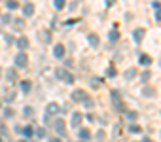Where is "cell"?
Instances as JSON below:
<instances>
[{"label": "cell", "mask_w": 161, "mask_h": 142, "mask_svg": "<svg viewBox=\"0 0 161 142\" xmlns=\"http://www.w3.org/2000/svg\"><path fill=\"white\" fill-rule=\"evenodd\" d=\"M6 78H8V82H15L17 80V72H15V70H8V74H6Z\"/></svg>", "instance_id": "2e32d148"}, {"label": "cell", "mask_w": 161, "mask_h": 142, "mask_svg": "<svg viewBox=\"0 0 161 142\" xmlns=\"http://www.w3.org/2000/svg\"><path fill=\"white\" fill-rule=\"evenodd\" d=\"M114 2H116V0H106V4H108V6H112Z\"/></svg>", "instance_id": "d590c367"}, {"label": "cell", "mask_w": 161, "mask_h": 142, "mask_svg": "<svg viewBox=\"0 0 161 142\" xmlns=\"http://www.w3.org/2000/svg\"><path fill=\"white\" fill-rule=\"evenodd\" d=\"M135 74H137V70H135V68H129L127 72H125V78H127V80H131V78L135 76Z\"/></svg>", "instance_id": "7402d4cb"}, {"label": "cell", "mask_w": 161, "mask_h": 142, "mask_svg": "<svg viewBox=\"0 0 161 142\" xmlns=\"http://www.w3.org/2000/svg\"><path fill=\"white\" fill-rule=\"evenodd\" d=\"M82 104L85 106V108H89V110L93 108V101H91V98H87V101H85V102H82Z\"/></svg>", "instance_id": "4316f807"}, {"label": "cell", "mask_w": 161, "mask_h": 142, "mask_svg": "<svg viewBox=\"0 0 161 142\" xmlns=\"http://www.w3.org/2000/svg\"><path fill=\"white\" fill-rule=\"evenodd\" d=\"M140 65H152V57H148V55H140Z\"/></svg>", "instance_id": "d6986e66"}, {"label": "cell", "mask_w": 161, "mask_h": 142, "mask_svg": "<svg viewBox=\"0 0 161 142\" xmlns=\"http://www.w3.org/2000/svg\"><path fill=\"white\" fill-rule=\"evenodd\" d=\"M4 116H6V118H11V116H13V110H11V108H8V110L4 112Z\"/></svg>", "instance_id": "f546056e"}, {"label": "cell", "mask_w": 161, "mask_h": 142, "mask_svg": "<svg viewBox=\"0 0 161 142\" xmlns=\"http://www.w3.org/2000/svg\"><path fill=\"white\" fill-rule=\"evenodd\" d=\"M87 93H85V91H83V89H76V91H72V101L74 102H85L87 101Z\"/></svg>", "instance_id": "7a4b0ae2"}, {"label": "cell", "mask_w": 161, "mask_h": 142, "mask_svg": "<svg viewBox=\"0 0 161 142\" xmlns=\"http://www.w3.org/2000/svg\"><path fill=\"white\" fill-rule=\"evenodd\" d=\"M55 129L59 131V134H66V133H65V121H63L61 118L57 119V121H55Z\"/></svg>", "instance_id": "8fae6325"}, {"label": "cell", "mask_w": 161, "mask_h": 142, "mask_svg": "<svg viewBox=\"0 0 161 142\" xmlns=\"http://www.w3.org/2000/svg\"><path fill=\"white\" fill-rule=\"evenodd\" d=\"M87 121L91 123V121H95V116H91V114H87Z\"/></svg>", "instance_id": "d6a6232c"}, {"label": "cell", "mask_w": 161, "mask_h": 142, "mask_svg": "<svg viewBox=\"0 0 161 142\" xmlns=\"http://www.w3.org/2000/svg\"><path fill=\"white\" fill-rule=\"evenodd\" d=\"M127 118L131 119V121H135V119L138 118V114H137V112H127Z\"/></svg>", "instance_id": "d4e9b609"}, {"label": "cell", "mask_w": 161, "mask_h": 142, "mask_svg": "<svg viewBox=\"0 0 161 142\" xmlns=\"http://www.w3.org/2000/svg\"><path fill=\"white\" fill-rule=\"evenodd\" d=\"M0 74H2V68H0Z\"/></svg>", "instance_id": "ab89813d"}, {"label": "cell", "mask_w": 161, "mask_h": 142, "mask_svg": "<svg viewBox=\"0 0 161 142\" xmlns=\"http://www.w3.org/2000/svg\"><path fill=\"white\" fill-rule=\"evenodd\" d=\"M78 134H80V138H82L83 142L91 138V133H89V129H80V133H78Z\"/></svg>", "instance_id": "7c38bea8"}, {"label": "cell", "mask_w": 161, "mask_h": 142, "mask_svg": "<svg viewBox=\"0 0 161 142\" xmlns=\"http://www.w3.org/2000/svg\"><path fill=\"white\" fill-rule=\"evenodd\" d=\"M129 133H140V127H138V125H131L129 127Z\"/></svg>", "instance_id": "484cf974"}, {"label": "cell", "mask_w": 161, "mask_h": 142, "mask_svg": "<svg viewBox=\"0 0 161 142\" xmlns=\"http://www.w3.org/2000/svg\"><path fill=\"white\" fill-rule=\"evenodd\" d=\"M55 76H57L59 80L66 82V83H74V74H70V72H68V70H65V68H59L57 72H55Z\"/></svg>", "instance_id": "6da1fadb"}, {"label": "cell", "mask_w": 161, "mask_h": 142, "mask_svg": "<svg viewBox=\"0 0 161 142\" xmlns=\"http://www.w3.org/2000/svg\"><path fill=\"white\" fill-rule=\"evenodd\" d=\"M2 21H4V23H8V21H11V17H10V15H4Z\"/></svg>", "instance_id": "836d02e7"}, {"label": "cell", "mask_w": 161, "mask_h": 142, "mask_svg": "<svg viewBox=\"0 0 161 142\" xmlns=\"http://www.w3.org/2000/svg\"><path fill=\"white\" fill-rule=\"evenodd\" d=\"M40 38H42L44 44H50V42H51V32L50 31H42L40 32Z\"/></svg>", "instance_id": "9c48e42d"}, {"label": "cell", "mask_w": 161, "mask_h": 142, "mask_svg": "<svg viewBox=\"0 0 161 142\" xmlns=\"http://www.w3.org/2000/svg\"><path fill=\"white\" fill-rule=\"evenodd\" d=\"M53 6L57 10H63V8H65V0H53Z\"/></svg>", "instance_id": "ffe728a7"}, {"label": "cell", "mask_w": 161, "mask_h": 142, "mask_svg": "<svg viewBox=\"0 0 161 142\" xmlns=\"http://www.w3.org/2000/svg\"><path fill=\"white\" fill-rule=\"evenodd\" d=\"M80 142H83V140H80Z\"/></svg>", "instance_id": "b9f144b4"}, {"label": "cell", "mask_w": 161, "mask_h": 142, "mask_svg": "<svg viewBox=\"0 0 161 142\" xmlns=\"http://www.w3.org/2000/svg\"><path fill=\"white\" fill-rule=\"evenodd\" d=\"M27 65H29V57H27L23 51H21V53H17V55H15V66L23 68V66H27Z\"/></svg>", "instance_id": "277c9868"}, {"label": "cell", "mask_w": 161, "mask_h": 142, "mask_svg": "<svg viewBox=\"0 0 161 142\" xmlns=\"http://www.w3.org/2000/svg\"><path fill=\"white\" fill-rule=\"evenodd\" d=\"M50 142H61L59 138H50Z\"/></svg>", "instance_id": "8d00e7d4"}, {"label": "cell", "mask_w": 161, "mask_h": 142, "mask_svg": "<svg viewBox=\"0 0 161 142\" xmlns=\"http://www.w3.org/2000/svg\"><path fill=\"white\" fill-rule=\"evenodd\" d=\"M156 17H157V21H161V10H159V11L156 13Z\"/></svg>", "instance_id": "e575fe53"}, {"label": "cell", "mask_w": 161, "mask_h": 142, "mask_svg": "<svg viewBox=\"0 0 161 142\" xmlns=\"http://www.w3.org/2000/svg\"><path fill=\"white\" fill-rule=\"evenodd\" d=\"M17 6H19V4L15 2V0H8V8H10V10H15Z\"/></svg>", "instance_id": "cb8c5ba5"}, {"label": "cell", "mask_w": 161, "mask_h": 142, "mask_svg": "<svg viewBox=\"0 0 161 142\" xmlns=\"http://www.w3.org/2000/svg\"><path fill=\"white\" fill-rule=\"evenodd\" d=\"M112 98H114V104H116V106L121 104V102H120V95H118V91H112Z\"/></svg>", "instance_id": "44dd1931"}, {"label": "cell", "mask_w": 161, "mask_h": 142, "mask_svg": "<svg viewBox=\"0 0 161 142\" xmlns=\"http://www.w3.org/2000/svg\"><path fill=\"white\" fill-rule=\"evenodd\" d=\"M21 133H23L25 137H29V138H31V137H32V127H31V125H27V127H23V129H21Z\"/></svg>", "instance_id": "ac0fdd59"}, {"label": "cell", "mask_w": 161, "mask_h": 142, "mask_svg": "<svg viewBox=\"0 0 161 142\" xmlns=\"http://www.w3.org/2000/svg\"><path fill=\"white\" fill-rule=\"evenodd\" d=\"M34 114V108H31V106H27L25 108V116H32Z\"/></svg>", "instance_id": "83f0119b"}, {"label": "cell", "mask_w": 161, "mask_h": 142, "mask_svg": "<svg viewBox=\"0 0 161 142\" xmlns=\"http://www.w3.org/2000/svg\"><path fill=\"white\" fill-rule=\"evenodd\" d=\"M74 23H78V19H68V21H66V23H65V25L68 27V25H74Z\"/></svg>", "instance_id": "1f68e13d"}, {"label": "cell", "mask_w": 161, "mask_h": 142, "mask_svg": "<svg viewBox=\"0 0 161 142\" xmlns=\"http://www.w3.org/2000/svg\"><path fill=\"white\" fill-rule=\"evenodd\" d=\"M23 27H25L23 19H13V28H15V31H23Z\"/></svg>", "instance_id": "4fadbf2b"}, {"label": "cell", "mask_w": 161, "mask_h": 142, "mask_svg": "<svg viewBox=\"0 0 161 142\" xmlns=\"http://www.w3.org/2000/svg\"><path fill=\"white\" fill-rule=\"evenodd\" d=\"M91 85H93V89H99L101 80H97V78H91Z\"/></svg>", "instance_id": "603a6c76"}, {"label": "cell", "mask_w": 161, "mask_h": 142, "mask_svg": "<svg viewBox=\"0 0 161 142\" xmlns=\"http://www.w3.org/2000/svg\"><path fill=\"white\" fill-rule=\"evenodd\" d=\"M80 123H82V114L80 112H74L72 114V119H70V125L72 127H80Z\"/></svg>", "instance_id": "8992f818"}, {"label": "cell", "mask_w": 161, "mask_h": 142, "mask_svg": "<svg viewBox=\"0 0 161 142\" xmlns=\"http://www.w3.org/2000/svg\"><path fill=\"white\" fill-rule=\"evenodd\" d=\"M53 53H55L57 59H63V57H65V46H63V44H57V46H55V49H53Z\"/></svg>", "instance_id": "52a82bcc"}, {"label": "cell", "mask_w": 161, "mask_h": 142, "mask_svg": "<svg viewBox=\"0 0 161 142\" xmlns=\"http://www.w3.org/2000/svg\"><path fill=\"white\" fill-rule=\"evenodd\" d=\"M19 142H27V140H19Z\"/></svg>", "instance_id": "f35d334b"}, {"label": "cell", "mask_w": 161, "mask_h": 142, "mask_svg": "<svg viewBox=\"0 0 161 142\" xmlns=\"http://www.w3.org/2000/svg\"><path fill=\"white\" fill-rule=\"evenodd\" d=\"M144 34H146V31H144V28H137V31L133 32V38H135V42H137V44H140V42H142Z\"/></svg>", "instance_id": "5b68a950"}, {"label": "cell", "mask_w": 161, "mask_h": 142, "mask_svg": "<svg viewBox=\"0 0 161 142\" xmlns=\"http://www.w3.org/2000/svg\"><path fill=\"white\" fill-rule=\"evenodd\" d=\"M59 112H61V106L57 102H50L46 106V116L47 118H51V116H55V114H59Z\"/></svg>", "instance_id": "3957f363"}, {"label": "cell", "mask_w": 161, "mask_h": 142, "mask_svg": "<svg viewBox=\"0 0 161 142\" xmlns=\"http://www.w3.org/2000/svg\"><path fill=\"white\" fill-rule=\"evenodd\" d=\"M142 142H152V140H150V138H144V140H142Z\"/></svg>", "instance_id": "74e56055"}, {"label": "cell", "mask_w": 161, "mask_h": 142, "mask_svg": "<svg viewBox=\"0 0 161 142\" xmlns=\"http://www.w3.org/2000/svg\"><path fill=\"white\" fill-rule=\"evenodd\" d=\"M108 40H110V42H118V40H120V32H118V31H112V32L108 34Z\"/></svg>", "instance_id": "e0dca14e"}, {"label": "cell", "mask_w": 161, "mask_h": 142, "mask_svg": "<svg viewBox=\"0 0 161 142\" xmlns=\"http://www.w3.org/2000/svg\"><path fill=\"white\" fill-rule=\"evenodd\" d=\"M0 142H2V138H0Z\"/></svg>", "instance_id": "60d3db41"}, {"label": "cell", "mask_w": 161, "mask_h": 142, "mask_svg": "<svg viewBox=\"0 0 161 142\" xmlns=\"http://www.w3.org/2000/svg\"><path fill=\"white\" fill-rule=\"evenodd\" d=\"M23 13H25V15H32V13H34V4H31V2H27L25 6H23Z\"/></svg>", "instance_id": "ba28073f"}, {"label": "cell", "mask_w": 161, "mask_h": 142, "mask_svg": "<svg viewBox=\"0 0 161 142\" xmlns=\"http://www.w3.org/2000/svg\"><path fill=\"white\" fill-rule=\"evenodd\" d=\"M87 40H89V44L93 46V47H97V46H99V36H97V34H89V36H87Z\"/></svg>", "instance_id": "5bb4252c"}, {"label": "cell", "mask_w": 161, "mask_h": 142, "mask_svg": "<svg viewBox=\"0 0 161 142\" xmlns=\"http://www.w3.org/2000/svg\"><path fill=\"white\" fill-rule=\"evenodd\" d=\"M31 87H32V83H31L29 80H23V82H21V89H23L25 93H29V91H31Z\"/></svg>", "instance_id": "9a60e30c"}, {"label": "cell", "mask_w": 161, "mask_h": 142, "mask_svg": "<svg viewBox=\"0 0 161 142\" xmlns=\"http://www.w3.org/2000/svg\"><path fill=\"white\" fill-rule=\"evenodd\" d=\"M36 134H38V137H44V134H46V129H42V127H40V129H36Z\"/></svg>", "instance_id": "4dcf8cb0"}, {"label": "cell", "mask_w": 161, "mask_h": 142, "mask_svg": "<svg viewBox=\"0 0 161 142\" xmlns=\"http://www.w3.org/2000/svg\"><path fill=\"white\" fill-rule=\"evenodd\" d=\"M106 74H108L110 78H114V76H116V68H114V66H110V68H108V72H106Z\"/></svg>", "instance_id": "f1b7e54d"}, {"label": "cell", "mask_w": 161, "mask_h": 142, "mask_svg": "<svg viewBox=\"0 0 161 142\" xmlns=\"http://www.w3.org/2000/svg\"><path fill=\"white\" fill-rule=\"evenodd\" d=\"M15 44H17V47L21 49V51H25V49L29 47V40H27V38H19V40L15 42Z\"/></svg>", "instance_id": "30bf717a"}]
</instances>
